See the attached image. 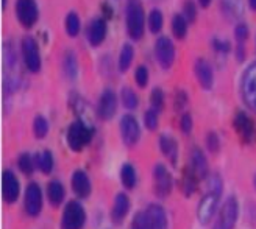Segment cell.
<instances>
[{"label":"cell","instance_id":"obj_1","mask_svg":"<svg viewBox=\"0 0 256 229\" xmlns=\"http://www.w3.org/2000/svg\"><path fill=\"white\" fill-rule=\"evenodd\" d=\"M125 22H126V33L133 41H139L144 34L146 27V16L144 8L139 0H126L125 8Z\"/></svg>","mask_w":256,"mask_h":229},{"label":"cell","instance_id":"obj_2","mask_svg":"<svg viewBox=\"0 0 256 229\" xmlns=\"http://www.w3.org/2000/svg\"><path fill=\"white\" fill-rule=\"evenodd\" d=\"M92 139V130L82 122L75 120L68 130V145L70 147L72 151H82Z\"/></svg>","mask_w":256,"mask_h":229},{"label":"cell","instance_id":"obj_3","mask_svg":"<svg viewBox=\"0 0 256 229\" xmlns=\"http://www.w3.org/2000/svg\"><path fill=\"white\" fill-rule=\"evenodd\" d=\"M86 212L78 201H69L61 215V229H83Z\"/></svg>","mask_w":256,"mask_h":229},{"label":"cell","instance_id":"obj_4","mask_svg":"<svg viewBox=\"0 0 256 229\" xmlns=\"http://www.w3.org/2000/svg\"><path fill=\"white\" fill-rule=\"evenodd\" d=\"M219 200L220 194L214 192V190H208V194L202 197L197 206V219L202 225H208L212 220L217 206H219Z\"/></svg>","mask_w":256,"mask_h":229},{"label":"cell","instance_id":"obj_5","mask_svg":"<svg viewBox=\"0 0 256 229\" xmlns=\"http://www.w3.org/2000/svg\"><path fill=\"white\" fill-rule=\"evenodd\" d=\"M239 215V205L234 197H230L220 208L219 217L212 229H233Z\"/></svg>","mask_w":256,"mask_h":229},{"label":"cell","instance_id":"obj_6","mask_svg":"<svg viewBox=\"0 0 256 229\" xmlns=\"http://www.w3.org/2000/svg\"><path fill=\"white\" fill-rule=\"evenodd\" d=\"M240 92L247 106L256 111V62L252 64L242 75Z\"/></svg>","mask_w":256,"mask_h":229},{"label":"cell","instance_id":"obj_7","mask_svg":"<svg viewBox=\"0 0 256 229\" xmlns=\"http://www.w3.org/2000/svg\"><path fill=\"white\" fill-rule=\"evenodd\" d=\"M22 55L27 69L33 73H38L41 70V55H40V47L33 37L27 36L22 41Z\"/></svg>","mask_w":256,"mask_h":229},{"label":"cell","instance_id":"obj_8","mask_svg":"<svg viewBox=\"0 0 256 229\" xmlns=\"http://www.w3.org/2000/svg\"><path fill=\"white\" fill-rule=\"evenodd\" d=\"M153 181H155V194L160 198L169 197L172 192V186L174 180L169 170L164 167L162 164H158L155 169H153Z\"/></svg>","mask_w":256,"mask_h":229},{"label":"cell","instance_id":"obj_9","mask_svg":"<svg viewBox=\"0 0 256 229\" xmlns=\"http://www.w3.org/2000/svg\"><path fill=\"white\" fill-rule=\"evenodd\" d=\"M16 16L25 28H32L40 17V11H38L34 0H18Z\"/></svg>","mask_w":256,"mask_h":229},{"label":"cell","instance_id":"obj_10","mask_svg":"<svg viewBox=\"0 0 256 229\" xmlns=\"http://www.w3.org/2000/svg\"><path fill=\"white\" fill-rule=\"evenodd\" d=\"M155 55L162 69H170L175 61V45L168 36H161L155 44Z\"/></svg>","mask_w":256,"mask_h":229},{"label":"cell","instance_id":"obj_11","mask_svg":"<svg viewBox=\"0 0 256 229\" xmlns=\"http://www.w3.org/2000/svg\"><path fill=\"white\" fill-rule=\"evenodd\" d=\"M42 211V190L36 183H30L25 190V212L36 217Z\"/></svg>","mask_w":256,"mask_h":229},{"label":"cell","instance_id":"obj_12","mask_svg":"<svg viewBox=\"0 0 256 229\" xmlns=\"http://www.w3.org/2000/svg\"><path fill=\"white\" fill-rule=\"evenodd\" d=\"M234 130L238 133V136L240 137L242 142L246 144H252L254 141V136H256V126L254 122L247 116L246 112H238L236 117H234Z\"/></svg>","mask_w":256,"mask_h":229},{"label":"cell","instance_id":"obj_13","mask_svg":"<svg viewBox=\"0 0 256 229\" xmlns=\"http://www.w3.org/2000/svg\"><path fill=\"white\" fill-rule=\"evenodd\" d=\"M120 136L126 147H134L139 141V137H140L139 123L133 116H130V114L124 116L120 120Z\"/></svg>","mask_w":256,"mask_h":229},{"label":"cell","instance_id":"obj_14","mask_svg":"<svg viewBox=\"0 0 256 229\" xmlns=\"http://www.w3.org/2000/svg\"><path fill=\"white\" fill-rule=\"evenodd\" d=\"M118 111V97L111 89L102 92L97 105V114L102 120H111Z\"/></svg>","mask_w":256,"mask_h":229},{"label":"cell","instance_id":"obj_15","mask_svg":"<svg viewBox=\"0 0 256 229\" xmlns=\"http://www.w3.org/2000/svg\"><path fill=\"white\" fill-rule=\"evenodd\" d=\"M19 180L16 178V175L12 173L11 170H5L2 175V198L8 205H12L16 203L19 198Z\"/></svg>","mask_w":256,"mask_h":229},{"label":"cell","instance_id":"obj_16","mask_svg":"<svg viewBox=\"0 0 256 229\" xmlns=\"http://www.w3.org/2000/svg\"><path fill=\"white\" fill-rule=\"evenodd\" d=\"M194 72L202 89L210 91L214 84V73H212V67L210 66V62L206 59H197Z\"/></svg>","mask_w":256,"mask_h":229},{"label":"cell","instance_id":"obj_17","mask_svg":"<svg viewBox=\"0 0 256 229\" xmlns=\"http://www.w3.org/2000/svg\"><path fill=\"white\" fill-rule=\"evenodd\" d=\"M70 184H72L74 194L78 198H88L89 195H91V189H92L91 187V180H89V176L83 170H75L74 172Z\"/></svg>","mask_w":256,"mask_h":229},{"label":"cell","instance_id":"obj_18","mask_svg":"<svg viewBox=\"0 0 256 229\" xmlns=\"http://www.w3.org/2000/svg\"><path fill=\"white\" fill-rule=\"evenodd\" d=\"M106 37V20L105 19H94L88 27V42L92 47H98Z\"/></svg>","mask_w":256,"mask_h":229},{"label":"cell","instance_id":"obj_19","mask_svg":"<svg viewBox=\"0 0 256 229\" xmlns=\"http://www.w3.org/2000/svg\"><path fill=\"white\" fill-rule=\"evenodd\" d=\"M147 214V220L150 229H168V215L162 206L160 205H150L146 211Z\"/></svg>","mask_w":256,"mask_h":229},{"label":"cell","instance_id":"obj_20","mask_svg":"<svg viewBox=\"0 0 256 229\" xmlns=\"http://www.w3.org/2000/svg\"><path fill=\"white\" fill-rule=\"evenodd\" d=\"M128 211H130V200L125 194H118L116 198H114V205H112V211H111V220L112 223L120 225L124 222V219L126 217Z\"/></svg>","mask_w":256,"mask_h":229},{"label":"cell","instance_id":"obj_21","mask_svg":"<svg viewBox=\"0 0 256 229\" xmlns=\"http://www.w3.org/2000/svg\"><path fill=\"white\" fill-rule=\"evenodd\" d=\"M190 167L194 169V172L198 175L200 180H204V178L208 176L210 165L200 148H194L190 151Z\"/></svg>","mask_w":256,"mask_h":229},{"label":"cell","instance_id":"obj_22","mask_svg":"<svg viewBox=\"0 0 256 229\" xmlns=\"http://www.w3.org/2000/svg\"><path fill=\"white\" fill-rule=\"evenodd\" d=\"M160 150L162 155L170 161L172 165H176V159H178V145L176 141L172 136L164 134L160 137Z\"/></svg>","mask_w":256,"mask_h":229},{"label":"cell","instance_id":"obj_23","mask_svg":"<svg viewBox=\"0 0 256 229\" xmlns=\"http://www.w3.org/2000/svg\"><path fill=\"white\" fill-rule=\"evenodd\" d=\"M198 175L194 172V169H186L183 172V176H182V192L184 197H190V195H194L196 194V190H197V184H198Z\"/></svg>","mask_w":256,"mask_h":229},{"label":"cell","instance_id":"obj_24","mask_svg":"<svg viewBox=\"0 0 256 229\" xmlns=\"http://www.w3.org/2000/svg\"><path fill=\"white\" fill-rule=\"evenodd\" d=\"M47 198L54 208H58L64 201V187L60 181H50L47 186Z\"/></svg>","mask_w":256,"mask_h":229},{"label":"cell","instance_id":"obj_25","mask_svg":"<svg viewBox=\"0 0 256 229\" xmlns=\"http://www.w3.org/2000/svg\"><path fill=\"white\" fill-rule=\"evenodd\" d=\"M62 72L69 80H75L78 75V61L72 52H66L62 56Z\"/></svg>","mask_w":256,"mask_h":229},{"label":"cell","instance_id":"obj_26","mask_svg":"<svg viewBox=\"0 0 256 229\" xmlns=\"http://www.w3.org/2000/svg\"><path fill=\"white\" fill-rule=\"evenodd\" d=\"M133 58H134V48L133 45L130 44H125L120 50V55H119V70L120 72H126L128 69H130L132 62H133Z\"/></svg>","mask_w":256,"mask_h":229},{"label":"cell","instance_id":"obj_27","mask_svg":"<svg viewBox=\"0 0 256 229\" xmlns=\"http://www.w3.org/2000/svg\"><path fill=\"white\" fill-rule=\"evenodd\" d=\"M120 181L125 189L132 190L136 186V170L132 164H124L120 170Z\"/></svg>","mask_w":256,"mask_h":229},{"label":"cell","instance_id":"obj_28","mask_svg":"<svg viewBox=\"0 0 256 229\" xmlns=\"http://www.w3.org/2000/svg\"><path fill=\"white\" fill-rule=\"evenodd\" d=\"M188 22L184 14H175L172 17V33L176 39H183L188 34Z\"/></svg>","mask_w":256,"mask_h":229},{"label":"cell","instance_id":"obj_29","mask_svg":"<svg viewBox=\"0 0 256 229\" xmlns=\"http://www.w3.org/2000/svg\"><path fill=\"white\" fill-rule=\"evenodd\" d=\"M36 165L44 175H48L54 170V155L48 150L40 153V155L36 156Z\"/></svg>","mask_w":256,"mask_h":229},{"label":"cell","instance_id":"obj_30","mask_svg":"<svg viewBox=\"0 0 256 229\" xmlns=\"http://www.w3.org/2000/svg\"><path fill=\"white\" fill-rule=\"evenodd\" d=\"M147 23L152 33H160L162 30V23H164L162 12L160 9H152L147 19Z\"/></svg>","mask_w":256,"mask_h":229},{"label":"cell","instance_id":"obj_31","mask_svg":"<svg viewBox=\"0 0 256 229\" xmlns=\"http://www.w3.org/2000/svg\"><path fill=\"white\" fill-rule=\"evenodd\" d=\"M120 98H122V105L126 109H136L138 108V95L133 91L132 87H124L122 92H120Z\"/></svg>","mask_w":256,"mask_h":229},{"label":"cell","instance_id":"obj_32","mask_svg":"<svg viewBox=\"0 0 256 229\" xmlns=\"http://www.w3.org/2000/svg\"><path fill=\"white\" fill-rule=\"evenodd\" d=\"M33 133L36 139H44L48 133V122L42 116H36L33 122Z\"/></svg>","mask_w":256,"mask_h":229},{"label":"cell","instance_id":"obj_33","mask_svg":"<svg viewBox=\"0 0 256 229\" xmlns=\"http://www.w3.org/2000/svg\"><path fill=\"white\" fill-rule=\"evenodd\" d=\"M80 28H82V22H80V17L76 12H69V16L66 19V31L69 36H76L80 33Z\"/></svg>","mask_w":256,"mask_h":229},{"label":"cell","instance_id":"obj_34","mask_svg":"<svg viewBox=\"0 0 256 229\" xmlns=\"http://www.w3.org/2000/svg\"><path fill=\"white\" fill-rule=\"evenodd\" d=\"M18 165H19V170L24 175H32L33 169H34V164H33V158L28 155V153H22L18 159Z\"/></svg>","mask_w":256,"mask_h":229},{"label":"cell","instance_id":"obj_35","mask_svg":"<svg viewBox=\"0 0 256 229\" xmlns=\"http://www.w3.org/2000/svg\"><path fill=\"white\" fill-rule=\"evenodd\" d=\"M150 105L153 109H156L158 112L164 108V92L161 87H155L150 94Z\"/></svg>","mask_w":256,"mask_h":229},{"label":"cell","instance_id":"obj_36","mask_svg":"<svg viewBox=\"0 0 256 229\" xmlns=\"http://www.w3.org/2000/svg\"><path fill=\"white\" fill-rule=\"evenodd\" d=\"M144 123L147 126V130L150 131H155L158 128V111L156 109H148L146 114H144Z\"/></svg>","mask_w":256,"mask_h":229},{"label":"cell","instance_id":"obj_37","mask_svg":"<svg viewBox=\"0 0 256 229\" xmlns=\"http://www.w3.org/2000/svg\"><path fill=\"white\" fill-rule=\"evenodd\" d=\"M134 81L139 87H146L148 83V70L146 66H138L134 72Z\"/></svg>","mask_w":256,"mask_h":229},{"label":"cell","instance_id":"obj_38","mask_svg":"<svg viewBox=\"0 0 256 229\" xmlns=\"http://www.w3.org/2000/svg\"><path fill=\"white\" fill-rule=\"evenodd\" d=\"M206 147L211 153H217L220 150V139L217 136V133L214 131H210L208 136H206Z\"/></svg>","mask_w":256,"mask_h":229},{"label":"cell","instance_id":"obj_39","mask_svg":"<svg viewBox=\"0 0 256 229\" xmlns=\"http://www.w3.org/2000/svg\"><path fill=\"white\" fill-rule=\"evenodd\" d=\"M183 14H184V17L189 22L196 20V17H197V8H196V3L192 2V0H186V3L183 6Z\"/></svg>","mask_w":256,"mask_h":229},{"label":"cell","instance_id":"obj_40","mask_svg":"<svg viewBox=\"0 0 256 229\" xmlns=\"http://www.w3.org/2000/svg\"><path fill=\"white\" fill-rule=\"evenodd\" d=\"M133 229H150L147 214L146 212H138L133 219Z\"/></svg>","mask_w":256,"mask_h":229},{"label":"cell","instance_id":"obj_41","mask_svg":"<svg viewBox=\"0 0 256 229\" xmlns=\"http://www.w3.org/2000/svg\"><path fill=\"white\" fill-rule=\"evenodd\" d=\"M234 36H236V41L238 44H246L247 37H248V27L246 23H239L236 30H234Z\"/></svg>","mask_w":256,"mask_h":229},{"label":"cell","instance_id":"obj_42","mask_svg":"<svg viewBox=\"0 0 256 229\" xmlns=\"http://www.w3.org/2000/svg\"><path fill=\"white\" fill-rule=\"evenodd\" d=\"M212 48L216 50L217 53H228L230 48H232V45H230V42L225 41V39H219V37H214V39H212Z\"/></svg>","mask_w":256,"mask_h":229},{"label":"cell","instance_id":"obj_43","mask_svg":"<svg viewBox=\"0 0 256 229\" xmlns=\"http://www.w3.org/2000/svg\"><path fill=\"white\" fill-rule=\"evenodd\" d=\"M192 116L190 114H183L182 116V119H180V128H182V131L184 133V134H189L190 131H192Z\"/></svg>","mask_w":256,"mask_h":229},{"label":"cell","instance_id":"obj_44","mask_svg":"<svg viewBox=\"0 0 256 229\" xmlns=\"http://www.w3.org/2000/svg\"><path fill=\"white\" fill-rule=\"evenodd\" d=\"M188 105V95L184 91H176L175 94V109H183Z\"/></svg>","mask_w":256,"mask_h":229},{"label":"cell","instance_id":"obj_45","mask_svg":"<svg viewBox=\"0 0 256 229\" xmlns=\"http://www.w3.org/2000/svg\"><path fill=\"white\" fill-rule=\"evenodd\" d=\"M224 6L226 8V12H233V16H236L234 12L239 9V0H224Z\"/></svg>","mask_w":256,"mask_h":229},{"label":"cell","instance_id":"obj_46","mask_svg":"<svg viewBox=\"0 0 256 229\" xmlns=\"http://www.w3.org/2000/svg\"><path fill=\"white\" fill-rule=\"evenodd\" d=\"M211 2H212V0H198V3H200L202 8H208L211 5Z\"/></svg>","mask_w":256,"mask_h":229},{"label":"cell","instance_id":"obj_47","mask_svg":"<svg viewBox=\"0 0 256 229\" xmlns=\"http://www.w3.org/2000/svg\"><path fill=\"white\" fill-rule=\"evenodd\" d=\"M248 6H250L253 11H256V0H248Z\"/></svg>","mask_w":256,"mask_h":229},{"label":"cell","instance_id":"obj_48","mask_svg":"<svg viewBox=\"0 0 256 229\" xmlns=\"http://www.w3.org/2000/svg\"><path fill=\"white\" fill-rule=\"evenodd\" d=\"M253 184H254V187H256V175H254V178H253Z\"/></svg>","mask_w":256,"mask_h":229}]
</instances>
